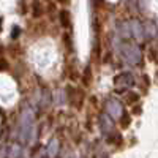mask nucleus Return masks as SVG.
Wrapping results in <instances>:
<instances>
[{
	"label": "nucleus",
	"mask_w": 158,
	"mask_h": 158,
	"mask_svg": "<svg viewBox=\"0 0 158 158\" xmlns=\"http://www.w3.org/2000/svg\"><path fill=\"white\" fill-rule=\"evenodd\" d=\"M32 128H33V115L29 111H24L22 118H21V136L24 141L29 139V135L32 133Z\"/></svg>",
	"instance_id": "obj_3"
},
{
	"label": "nucleus",
	"mask_w": 158,
	"mask_h": 158,
	"mask_svg": "<svg viewBox=\"0 0 158 158\" xmlns=\"http://www.w3.org/2000/svg\"><path fill=\"white\" fill-rule=\"evenodd\" d=\"M130 33L135 36L136 41H142V40H144V27L141 25V22L138 19L130 22Z\"/></svg>",
	"instance_id": "obj_6"
},
{
	"label": "nucleus",
	"mask_w": 158,
	"mask_h": 158,
	"mask_svg": "<svg viewBox=\"0 0 158 158\" xmlns=\"http://www.w3.org/2000/svg\"><path fill=\"white\" fill-rule=\"evenodd\" d=\"M156 33H158V30H156L155 24H153L152 21H149L146 25H144V35H147L149 38H155Z\"/></svg>",
	"instance_id": "obj_9"
},
{
	"label": "nucleus",
	"mask_w": 158,
	"mask_h": 158,
	"mask_svg": "<svg viewBox=\"0 0 158 158\" xmlns=\"http://www.w3.org/2000/svg\"><path fill=\"white\" fill-rule=\"evenodd\" d=\"M114 84H115L117 87H125V89L133 87V85H135V76L131 74V73H128V71L120 73V74H117V76L114 77Z\"/></svg>",
	"instance_id": "obj_4"
},
{
	"label": "nucleus",
	"mask_w": 158,
	"mask_h": 158,
	"mask_svg": "<svg viewBox=\"0 0 158 158\" xmlns=\"http://www.w3.org/2000/svg\"><path fill=\"white\" fill-rule=\"evenodd\" d=\"M48 2H49V0H48Z\"/></svg>",
	"instance_id": "obj_19"
},
{
	"label": "nucleus",
	"mask_w": 158,
	"mask_h": 158,
	"mask_svg": "<svg viewBox=\"0 0 158 158\" xmlns=\"http://www.w3.org/2000/svg\"><path fill=\"white\" fill-rule=\"evenodd\" d=\"M127 101L131 103V104H133V103H138V101H139V94H135V92H128V94H127Z\"/></svg>",
	"instance_id": "obj_12"
},
{
	"label": "nucleus",
	"mask_w": 158,
	"mask_h": 158,
	"mask_svg": "<svg viewBox=\"0 0 158 158\" xmlns=\"http://www.w3.org/2000/svg\"><path fill=\"white\" fill-rule=\"evenodd\" d=\"M82 84L85 87H89L92 84V70H90V67H87L85 71H84V74H82Z\"/></svg>",
	"instance_id": "obj_11"
},
{
	"label": "nucleus",
	"mask_w": 158,
	"mask_h": 158,
	"mask_svg": "<svg viewBox=\"0 0 158 158\" xmlns=\"http://www.w3.org/2000/svg\"><path fill=\"white\" fill-rule=\"evenodd\" d=\"M48 153H49V156H56V155L59 153V141H57V139H52V141L49 142Z\"/></svg>",
	"instance_id": "obj_10"
},
{
	"label": "nucleus",
	"mask_w": 158,
	"mask_h": 158,
	"mask_svg": "<svg viewBox=\"0 0 158 158\" xmlns=\"http://www.w3.org/2000/svg\"><path fill=\"white\" fill-rule=\"evenodd\" d=\"M0 25H2V19H0Z\"/></svg>",
	"instance_id": "obj_17"
},
{
	"label": "nucleus",
	"mask_w": 158,
	"mask_h": 158,
	"mask_svg": "<svg viewBox=\"0 0 158 158\" xmlns=\"http://www.w3.org/2000/svg\"><path fill=\"white\" fill-rule=\"evenodd\" d=\"M59 22H60L62 27L68 29L71 25V13L68 10H60L59 11Z\"/></svg>",
	"instance_id": "obj_7"
},
{
	"label": "nucleus",
	"mask_w": 158,
	"mask_h": 158,
	"mask_svg": "<svg viewBox=\"0 0 158 158\" xmlns=\"http://www.w3.org/2000/svg\"><path fill=\"white\" fill-rule=\"evenodd\" d=\"M5 57V48L3 46H0V59Z\"/></svg>",
	"instance_id": "obj_15"
},
{
	"label": "nucleus",
	"mask_w": 158,
	"mask_h": 158,
	"mask_svg": "<svg viewBox=\"0 0 158 158\" xmlns=\"http://www.w3.org/2000/svg\"><path fill=\"white\" fill-rule=\"evenodd\" d=\"M130 123H131V118H130V115L123 112V115L120 117V125H122V128H128V127H130Z\"/></svg>",
	"instance_id": "obj_13"
},
{
	"label": "nucleus",
	"mask_w": 158,
	"mask_h": 158,
	"mask_svg": "<svg viewBox=\"0 0 158 158\" xmlns=\"http://www.w3.org/2000/svg\"><path fill=\"white\" fill-rule=\"evenodd\" d=\"M98 122H100V130L103 135H109L112 133L114 130V123H112V118L108 115V114H101L98 117Z\"/></svg>",
	"instance_id": "obj_5"
},
{
	"label": "nucleus",
	"mask_w": 158,
	"mask_h": 158,
	"mask_svg": "<svg viewBox=\"0 0 158 158\" xmlns=\"http://www.w3.org/2000/svg\"><path fill=\"white\" fill-rule=\"evenodd\" d=\"M60 2H62V3H67V2H68V0H60Z\"/></svg>",
	"instance_id": "obj_16"
},
{
	"label": "nucleus",
	"mask_w": 158,
	"mask_h": 158,
	"mask_svg": "<svg viewBox=\"0 0 158 158\" xmlns=\"http://www.w3.org/2000/svg\"><path fill=\"white\" fill-rule=\"evenodd\" d=\"M68 158H74V156H68Z\"/></svg>",
	"instance_id": "obj_18"
},
{
	"label": "nucleus",
	"mask_w": 158,
	"mask_h": 158,
	"mask_svg": "<svg viewBox=\"0 0 158 158\" xmlns=\"http://www.w3.org/2000/svg\"><path fill=\"white\" fill-rule=\"evenodd\" d=\"M8 68H10L8 60H6L5 57H2V59H0V71H6Z\"/></svg>",
	"instance_id": "obj_14"
},
{
	"label": "nucleus",
	"mask_w": 158,
	"mask_h": 158,
	"mask_svg": "<svg viewBox=\"0 0 158 158\" xmlns=\"http://www.w3.org/2000/svg\"><path fill=\"white\" fill-rule=\"evenodd\" d=\"M104 109H106V114L111 115L112 118H120L123 115V106L122 103L117 98H109L106 100V104H104Z\"/></svg>",
	"instance_id": "obj_2"
},
{
	"label": "nucleus",
	"mask_w": 158,
	"mask_h": 158,
	"mask_svg": "<svg viewBox=\"0 0 158 158\" xmlns=\"http://www.w3.org/2000/svg\"><path fill=\"white\" fill-rule=\"evenodd\" d=\"M120 56L131 65H141L142 62V51L138 44H135L133 41L123 40L120 43Z\"/></svg>",
	"instance_id": "obj_1"
},
{
	"label": "nucleus",
	"mask_w": 158,
	"mask_h": 158,
	"mask_svg": "<svg viewBox=\"0 0 158 158\" xmlns=\"http://www.w3.org/2000/svg\"><path fill=\"white\" fill-rule=\"evenodd\" d=\"M44 15V6H43V3L40 2V0H35V2L32 3V16L35 18V19H40Z\"/></svg>",
	"instance_id": "obj_8"
}]
</instances>
